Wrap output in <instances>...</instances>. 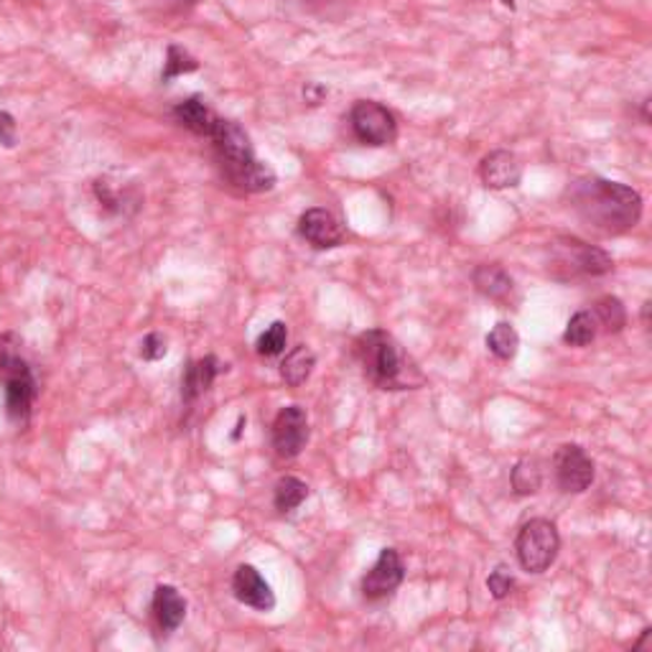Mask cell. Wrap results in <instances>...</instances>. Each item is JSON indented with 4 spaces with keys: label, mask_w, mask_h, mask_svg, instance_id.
<instances>
[{
    "label": "cell",
    "mask_w": 652,
    "mask_h": 652,
    "mask_svg": "<svg viewBox=\"0 0 652 652\" xmlns=\"http://www.w3.org/2000/svg\"><path fill=\"white\" fill-rule=\"evenodd\" d=\"M594 316H597V324L604 326L607 334L622 332L624 324H628V312H624L620 298H614V296L599 298L597 306H594Z\"/></svg>",
    "instance_id": "cell-23"
},
{
    "label": "cell",
    "mask_w": 652,
    "mask_h": 652,
    "mask_svg": "<svg viewBox=\"0 0 652 652\" xmlns=\"http://www.w3.org/2000/svg\"><path fill=\"white\" fill-rule=\"evenodd\" d=\"M304 98H306V100H312V105H316V102H319V100L324 98V90H322V88H319V90H316V88H308V90H304Z\"/></svg>",
    "instance_id": "cell-29"
},
{
    "label": "cell",
    "mask_w": 652,
    "mask_h": 652,
    "mask_svg": "<svg viewBox=\"0 0 652 652\" xmlns=\"http://www.w3.org/2000/svg\"><path fill=\"white\" fill-rule=\"evenodd\" d=\"M515 551H518V561L528 573L548 571L556 563V559H559L561 551L559 528L546 518H533L526 522L518 533Z\"/></svg>",
    "instance_id": "cell-5"
},
{
    "label": "cell",
    "mask_w": 652,
    "mask_h": 652,
    "mask_svg": "<svg viewBox=\"0 0 652 652\" xmlns=\"http://www.w3.org/2000/svg\"><path fill=\"white\" fill-rule=\"evenodd\" d=\"M551 268L556 278L604 276L614 268V263L602 247L587 245L577 237H559L551 245Z\"/></svg>",
    "instance_id": "cell-4"
},
{
    "label": "cell",
    "mask_w": 652,
    "mask_h": 652,
    "mask_svg": "<svg viewBox=\"0 0 652 652\" xmlns=\"http://www.w3.org/2000/svg\"><path fill=\"white\" fill-rule=\"evenodd\" d=\"M196 59L192 54H186L184 49L179 47H169V54H166V62H163V80H174V77H182L196 70Z\"/></svg>",
    "instance_id": "cell-25"
},
{
    "label": "cell",
    "mask_w": 652,
    "mask_h": 652,
    "mask_svg": "<svg viewBox=\"0 0 652 652\" xmlns=\"http://www.w3.org/2000/svg\"><path fill=\"white\" fill-rule=\"evenodd\" d=\"M288 345V329L283 322H273L261 337H257V355L261 357H276Z\"/></svg>",
    "instance_id": "cell-24"
},
{
    "label": "cell",
    "mask_w": 652,
    "mask_h": 652,
    "mask_svg": "<svg viewBox=\"0 0 652 652\" xmlns=\"http://www.w3.org/2000/svg\"><path fill=\"white\" fill-rule=\"evenodd\" d=\"M479 174L489 189H510L520 184L522 163L510 151H492L482 159Z\"/></svg>",
    "instance_id": "cell-13"
},
{
    "label": "cell",
    "mask_w": 652,
    "mask_h": 652,
    "mask_svg": "<svg viewBox=\"0 0 652 652\" xmlns=\"http://www.w3.org/2000/svg\"><path fill=\"white\" fill-rule=\"evenodd\" d=\"M179 3H194V0H179Z\"/></svg>",
    "instance_id": "cell-32"
},
{
    "label": "cell",
    "mask_w": 652,
    "mask_h": 652,
    "mask_svg": "<svg viewBox=\"0 0 652 652\" xmlns=\"http://www.w3.org/2000/svg\"><path fill=\"white\" fill-rule=\"evenodd\" d=\"M569 196L579 220L599 235H624L642 217V196L632 186L609 179H579L571 184Z\"/></svg>",
    "instance_id": "cell-1"
},
{
    "label": "cell",
    "mask_w": 652,
    "mask_h": 652,
    "mask_svg": "<svg viewBox=\"0 0 652 652\" xmlns=\"http://www.w3.org/2000/svg\"><path fill=\"white\" fill-rule=\"evenodd\" d=\"M222 370H225V365H222L214 355L189 363V367L184 370V377H182V398H184V403H194L196 398L204 396V393L212 388V383L217 380V375Z\"/></svg>",
    "instance_id": "cell-14"
},
{
    "label": "cell",
    "mask_w": 652,
    "mask_h": 652,
    "mask_svg": "<svg viewBox=\"0 0 652 652\" xmlns=\"http://www.w3.org/2000/svg\"><path fill=\"white\" fill-rule=\"evenodd\" d=\"M540 485H543V471H540L538 459L526 457V459H520L518 465L512 467V489H515V495H520V497L536 495L540 489Z\"/></svg>",
    "instance_id": "cell-21"
},
{
    "label": "cell",
    "mask_w": 652,
    "mask_h": 652,
    "mask_svg": "<svg viewBox=\"0 0 652 652\" xmlns=\"http://www.w3.org/2000/svg\"><path fill=\"white\" fill-rule=\"evenodd\" d=\"M33 400H37V380L31 367L6 375V410L16 424H29Z\"/></svg>",
    "instance_id": "cell-11"
},
{
    "label": "cell",
    "mask_w": 652,
    "mask_h": 652,
    "mask_svg": "<svg viewBox=\"0 0 652 652\" xmlns=\"http://www.w3.org/2000/svg\"><path fill=\"white\" fill-rule=\"evenodd\" d=\"M475 286L479 294H485L492 302H510L512 291H515V281L510 278V273L500 268V265H479L475 271Z\"/></svg>",
    "instance_id": "cell-17"
},
{
    "label": "cell",
    "mask_w": 652,
    "mask_h": 652,
    "mask_svg": "<svg viewBox=\"0 0 652 652\" xmlns=\"http://www.w3.org/2000/svg\"><path fill=\"white\" fill-rule=\"evenodd\" d=\"M233 591L240 602L257 609V612H271L276 607V594H273L271 583L263 579V573L255 566H240L233 577Z\"/></svg>",
    "instance_id": "cell-12"
},
{
    "label": "cell",
    "mask_w": 652,
    "mask_h": 652,
    "mask_svg": "<svg viewBox=\"0 0 652 652\" xmlns=\"http://www.w3.org/2000/svg\"><path fill=\"white\" fill-rule=\"evenodd\" d=\"M153 617L161 632H174L186 620V599L174 587L161 583L153 594Z\"/></svg>",
    "instance_id": "cell-15"
},
{
    "label": "cell",
    "mask_w": 652,
    "mask_h": 652,
    "mask_svg": "<svg viewBox=\"0 0 652 652\" xmlns=\"http://www.w3.org/2000/svg\"><path fill=\"white\" fill-rule=\"evenodd\" d=\"M210 139L214 145V159H217V166L230 186L245 194H263L276 186L273 169L255 159L251 139L233 120H220Z\"/></svg>",
    "instance_id": "cell-2"
},
{
    "label": "cell",
    "mask_w": 652,
    "mask_h": 652,
    "mask_svg": "<svg viewBox=\"0 0 652 652\" xmlns=\"http://www.w3.org/2000/svg\"><path fill=\"white\" fill-rule=\"evenodd\" d=\"M298 233H302L306 243L319 247V251L337 247L342 240H345V227L339 225V220L334 217L329 210L322 207H314L302 214V220H298Z\"/></svg>",
    "instance_id": "cell-10"
},
{
    "label": "cell",
    "mask_w": 652,
    "mask_h": 652,
    "mask_svg": "<svg viewBox=\"0 0 652 652\" xmlns=\"http://www.w3.org/2000/svg\"><path fill=\"white\" fill-rule=\"evenodd\" d=\"M556 479L563 492L581 495L594 482V461L577 444H563L553 459Z\"/></svg>",
    "instance_id": "cell-7"
},
{
    "label": "cell",
    "mask_w": 652,
    "mask_h": 652,
    "mask_svg": "<svg viewBox=\"0 0 652 652\" xmlns=\"http://www.w3.org/2000/svg\"><path fill=\"white\" fill-rule=\"evenodd\" d=\"M502 3H505V6H510V8L515 6V3H512V0H502Z\"/></svg>",
    "instance_id": "cell-31"
},
{
    "label": "cell",
    "mask_w": 652,
    "mask_h": 652,
    "mask_svg": "<svg viewBox=\"0 0 652 652\" xmlns=\"http://www.w3.org/2000/svg\"><path fill=\"white\" fill-rule=\"evenodd\" d=\"M308 444V416L302 406H288L273 420V449L281 459H296Z\"/></svg>",
    "instance_id": "cell-8"
},
{
    "label": "cell",
    "mask_w": 652,
    "mask_h": 652,
    "mask_svg": "<svg viewBox=\"0 0 652 652\" xmlns=\"http://www.w3.org/2000/svg\"><path fill=\"white\" fill-rule=\"evenodd\" d=\"M0 143L11 149L16 143V120L8 113H0Z\"/></svg>",
    "instance_id": "cell-28"
},
{
    "label": "cell",
    "mask_w": 652,
    "mask_h": 652,
    "mask_svg": "<svg viewBox=\"0 0 652 652\" xmlns=\"http://www.w3.org/2000/svg\"><path fill=\"white\" fill-rule=\"evenodd\" d=\"M650 634H652V630H650V628L642 630V638H640L638 645H634V650H642V648H645V645H648V640H650Z\"/></svg>",
    "instance_id": "cell-30"
},
{
    "label": "cell",
    "mask_w": 652,
    "mask_h": 652,
    "mask_svg": "<svg viewBox=\"0 0 652 652\" xmlns=\"http://www.w3.org/2000/svg\"><path fill=\"white\" fill-rule=\"evenodd\" d=\"M355 355L367 380L380 390H403L420 383L418 367L388 332L370 329L359 334L355 339Z\"/></svg>",
    "instance_id": "cell-3"
},
{
    "label": "cell",
    "mask_w": 652,
    "mask_h": 652,
    "mask_svg": "<svg viewBox=\"0 0 652 652\" xmlns=\"http://www.w3.org/2000/svg\"><path fill=\"white\" fill-rule=\"evenodd\" d=\"M174 118L186 128V131H192L196 135H207V139L222 120L210 105H204V100L200 98H189L184 102H179L174 108Z\"/></svg>",
    "instance_id": "cell-16"
},
{
    "label": "cell",
    "mask_w": 652,
    "mask_h": 652,
    "mask_svg": "<svg viewBox=\"0 0 652 652\" xmlns=\"http://www.w3.org/2000/svg\"><path fill=\"white\" fill-rule=\"evenodd\" d=\"M308 497V487L298 477H281L276 485V492H273V502H276L278 512H294L302 508L304 500Z\"/></svg>",
    "instance_id": "cell-20"
},
{
    "label": "cell",
    "mask_w": 652,
    "mask_h": 652,
    "mask_svg": "<svg viewBox=\"0 0 652 652\" xmlns=\"http://www.w3.org/2000/svg\"><path fill=\"white\" fill-rule=\"evenodd\" d=\"M349 125L355 139L365 145H388L396 141L398 123L388 108H383L380 102L363 100L352 108Z\"/></svg>",
    "instance_id": "cell-6"
},
{
    "label": "cell",
    "mask_w": 652,
    "mask_h": 652,
    "mask_svg": "<svg viewBox=\"0 0 652 652\" xmlns=\"http://www.w3.org/2000/svg\"><path fill=\"white\" fill-rule=\"evenodd\" d=\"M166 352H169L166 339H163L159 332L149 334V337H145L143 345H141V357L149 359V363H156V359L166 357Z\"/></svg>",
    "instance_id": "cell-27"
},
{
    "label": "cell",
    "mask_w": 652,
    "mask_h": 652,
    "mask_svg": "<svg viewBox=\"0 0 652 652\" xmlns=\"http://www.w3.org/2000/svg\"><path fill=\"white\" fill-rule=\"evenodd\" d=\"M487 347L497 359H505V363L512 359L515 355H518V347H520V337L518 332H515V326L508 322L497 324L495 329L487 334Z\"/></svg>",
    "instance_id": "cell-22"
},
{
    "label": "cell",
    "mask_w": 652,
    "mask_h": 652,
    "mask_svg": "<svg viewBox=\"0 0 652 652\" xmlns=\"http://www.w3.org/2000/svg\"><path fill=\"white\" fill-rule=\"evenodd\" d=\"M314 365H316V357H314L312 349H308L306 345L294 347L286 355V359H283V365H281L283 383H286L288 388H302L308 377H312Z\"/></svg>",
    "instance_id": "cell-18"
},
{
    "label": "cell",
    "mask_w": 652,
    "mask_h": 652,
    "mask_svg": "<svg viewBox=\"0 0 652 652\" xmlns=\"http://www.w3.org/2000/svg\"><path fill=\"white\" fill-rule=\"evenodd\" d=\"M403 579H406V566H403L400 553L396 548H385L380 559L375 561L373 569L363 579V597L367 602H383V599L396 594Z\"/></svg>",
    "instance_id": "cell-9"
},
{
    "label": "cell",
    "mask_w": 652,
    "mask_h": 652,
    "mask_svg": "<svg viewBox=\"0 0 652 652\" xmlns=\"http://www.w3.org/2000/svg\"><path fill=\"white\" fill-rule=\"evenodd\" d=\"M487 589H489V594H492L495 599L510 597L512 589H515L512 573L508 569H502V566H500V569H495L492 573H489V579H487Z\"/></svg>",
    "instance_id": "cell-26"
},
{
    "label": "cell",
    "mask_w": 652,
    "mask_h": 652,
    "mask_svg": "<svg viewBox=\"0 0 652 652\" xmlns=\"http://www.w3.org/2000/svg\"><path fill=\"white\" fill-rule=\"evenodd\" d=\"M597 334H599V324H597L594 312H579L571 316L569 326H566L563 342L571 347H587L597 339Z\"/></svg>",
    "instance_id": "cell-19"
}]
</instances>
